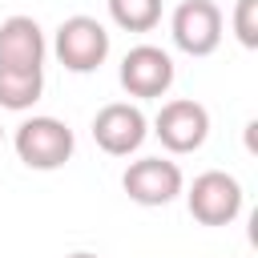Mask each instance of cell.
<instances>
[{
	"label": "cell",
	"mask_w": 258,
	"mask_h": 258,
	"mask_svg": "<svg viewBox=\"0 0 258 258\" xmlns=\"http://www.w3.org/2000/svg\"><path fill=\"white\" fill-rule=\"evenodd\" d=\"M12 145H16V157H20L28 169H44V173H48V169H60V165L73 157L77 137H73V129H69L64 121H56V117H28V121L16 125Z\"/></svg>",
	"instance_id": "6da1fadb"
},
{
	"label": "cell",
	"mask_w": 258,
	"mask_h": 258,
	"mask_svg": "<svg viewBox=\"0 0 258 258\" xmlns=\"http://www.w3.org/2000/svg\"><path fill=\"white\" fill-rule=\"evenodd\" d=\"M52 52H56V60H60L69 73H93V69H101L105 56H109V32H105V24L93 20V16H69V20H60V28H56Z\"/></svg>",
	"instance_id": "7a4b0ae2"
},
{
	"label": "cell",
	"mask_w": 258,
	"mask_h": 258,
	"mask_svg": "<svg viewBox=\"0 0 258 258\" xmlns=\"http://www.w3.org/2000/svg\"><path fill=\"white\" fill-rule=\"evenodd\" d=\"M185 206L202 226H230L242 214V185H238L234 173L206 169V173L194 177V185L185 194Z\"/></svg>",
	"instance_id": "3957f363"
},
{
	"label": "cell",
	"mask_w": 258,
	"mask_h": 258,
	"mask_svg": "<svg viewBox=\"0 0 258 258\" xmlns=\"http://www.w3.org/2000/svg\"><path fill=\"white\" fill-rule=\"evenodd\" d=\"M153 133L157 141L169 149V153H194L206 145L210 137V113L202 101L194 97H177V101H165L161 113L153 117Z\"/></svg>",
	"instance_id": "277c9868"
},
{
	"label": "cell",
	"mask_w": 258,
	"mask_h": 258,
	"mask_svg": "<svg viewBox=\"0 0 258 258\" xmlns=\"http://www.w3.org/2000/svg\"><path fill=\"white\" fill-rule=\"evenodd\" d=\"M169 36L189 56H210L222 44V8L214 0H181L169 20Z\"/></svg>",
	"instance_id": "5b68a950"
},
{
	"label": "cell",
	"mask_w": 258,
	"mask_h": 258,
	"mask_svg": "<svg viewBox=\"0 0 258 258\" xmlns=\"http://www.w3.org/2000/svg\"><path fill=\"white\" fill-rule=\"evenodd\" d=\"M149 137V121L137 105L129 101H113L105 109H97L93 117V141L109 153V157H129L141 149V141Z\"/></svg>",
	"instance_id": "8992f818"
},
{
	"label": "cell",
	"mask_w": 258,
	"mask_h": 258,
	"mask_svg": "<svg viewBox=\"0 0 258 258\" xmlns=\"http://www.w3.org/2000/svg\"><path fill=\"white\" fill-rule=\"evenodd\" d=\"M121 185H125L129 202H137V206H169V202L181 194L185 181H181L177 161H165V157H141V161H133V165L125 169Z\"/></svg>",
	"instance_id": "52a82bcc"
},
{
	"label": "cell",
	"mask_w": 258,
	"mask_h": 258,
	"mask_svg": "<svg viewBox=\"0 0 258 258\" xmlns=\"http://www.w3.org/2000/svg\"><path fill=\"white\" fill-rule=\"evenodd\" d=\"M121 85L129 97H165L173 85V56L157 44H137L121 60Z\"/></svg>",
	"instance_id": "ba28073f"
},
{
	"label": "cell",
	"mask_w": 258,
	"mask_h": 258,
	"mask_svg": "<svg viewBox=\"0 0 258 258\" xmlns=\"http://www.w3.org/2000/svg\"><path fill=\"white\" fill-rule=\"evenodd\" d=\"M44 32L32 16H8L0 24V64L8 69H44Z\"/></svg>",
	"instance_id": "9c48e42d"
},
{
	"label": "cell",
	"mask_w": 258,
	"mask_h": 258,
	"mask_svg": "<svg viewBox=\"0 0 258 258\" xmlns=\"http://www.w3.org/2000/svg\"><path fill=\"white\" fill-rule=\"evenodd\" d=\"M44 93V69H8L0 64V109L24 113Z\"/></svg>",
	"instance_id": "30bf717a"
},
{
	"label": "cell",
	"mask_w": 258,
	"mask_h": 258,
	"mask_svg": "<svg viewBox=\"0 0 258 258\" xmlns=\"http://www.w3.org/2000/svg\"><path fill=\"white\" fill-rule=\"evenodd\" d=\"M109 16L125 32H153L161 20V0H109Z\"/></svg>",
	"instance_id": "8fae6325"
},
{
	"label": "cell",
	"mask_w": 258,
	"mask_h": 258,
	"mask_svg": "<svg viewBox=\"0 0 258 258\" xmlns=\"http://www.w3.org/2000/svg\"><path fill=\"white\" fill-rule=\"evenodd\" d=\"M234 32L246 48H258V0H238L234 4Z\"/></svg>",
	"instance_id": "7c38bea8"
},
{
	"label": "cell",
	"mask_w": 258,
	"mask_h": 258,
	"mask_svg": "<svg viewBox=\"0 0 258 258\" xmlns=\"http://www.w3.org/2000/svg\"><path fill=\"white\" fill-rule=\"evenodd\" d=\"M64 258H101V254H93V250H77V254H64Z\"/></svg>",
	"instance_id": "4fadbf2b"
},
{
	"label": "cell",
	"mask_w": 258,
	"mask_h": 258,
	"mask_svg": "<svg viewBox=\"0 0 258 258\" xmlns=\"http://www.w3.org/2000/svg\"><path fill=\"white\" fill-rule=\"evenodd\" d=\"M0 137H4V129H0Z\"/></svg>",
	"instance_id": "5bb4252c"
}]
</instances>
